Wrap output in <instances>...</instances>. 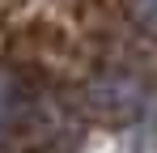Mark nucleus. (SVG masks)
I'll return each mask as SVG.
<instances>
[{
    "instance_id": "f257e3e1",
    "label": "nucleus",
    "mask_w": 157,
    "mask_h": 153,
    "mask_svg": "<svg viewBox=\"0 0 157 153\" xmlns=\"http://www.w3.org/2000/svg\"><path fill=\"white\" fill-rule=\"evenodd\" d=\"M47 132H51V119H47L38 89L30 85V76L0 64V145L4 149H13L17 140L30 145Z\"/></svg>"
},
{
    "instance_id": "f03ea898",
    "label": "nucleus",
    "mask_w": 157,
    "mask_h": 153,
    "mask_svg": "<svg viewBox=\"0 0 157 153\" xmlns=\"http://www.w3.org/2000/svg\"><path fill=\"white\" fill-rule=\"evenodd\" d=\"M85 111L98 119V124H132L144 115V89L132 81V76H98L85 85Z\"/></svg>"
},
{
    "instance_id": "7ed1b4c3",
    "label": "nucleus",
    "mask_w": 157,
    "mask_h": 153,
    "mask_svg": "<svg viewBox=\"0 0 157 153\" xmlns=\"http://www.w3.org/2000/svg\"><path fill=\"white\" fill-rule=\"evenodd\" d=\"M128 17L140 26L149 38H157V0H128Z\"/></svg>"
}]
</instances>
